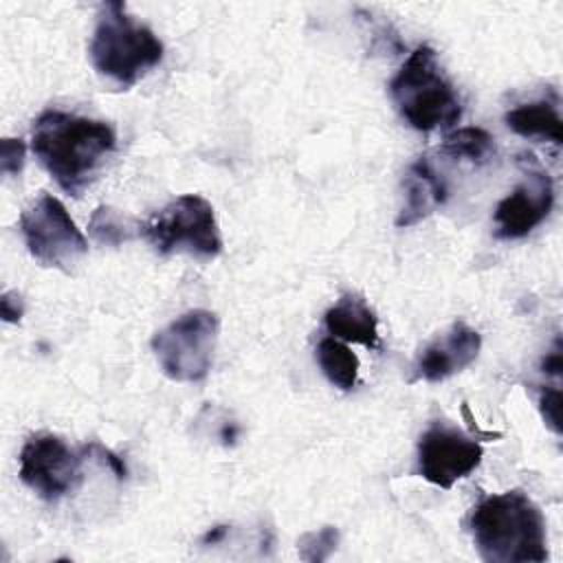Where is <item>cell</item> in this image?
I'll return each instance as SVG.
<instances>
[{
  "label": "cell",
  "instance_id": "obj_1",
  "mask_svg": "<svg viewBox=\"0 0 563 563\" xmlns=\"http://www.w3.org/2000/svg\"><path fill=\"white\" fill-rule=\"evenodd\" d=\"M114 145V130L106 121L46 110L33 123V154L70 196L84 191Z\"/></svg>",
  "mask_w": 563,
  "mask_h": 563
},
{
  "label": "cell",
  "instance_id": "obj_2",
  "mask_svg": "<svg viewBox=\"0 0 563 563\" xmlns=\"http://www.w3.org/2000/svg\"><path fill=\"white\" fill-rule=\"evenodd\" d=\"M471 534L486 563H543L545 519L523 490L484 497L471 512Z\"/></svg>",
  "mask_w": 563,
  "mask_h": 563
},
{
  "label": "cell",
  "instance_id": "obj_3",
  "mask_svg": "<svg viewBox=\"0 0 563 563\" xmlns=\"http://www.w3.org/2000/svg\"><path fill=\"white\" fill-rule=\"evenodd\" d=\"M90 59L101 77L128 88L163 59V42L150 26L136 22L123 2L112 0L99 11Z\"/></svg>",
  "mask_w": 563,
  "mask_h": 563
},
{
  "label": "cell",
  "instance_id": "obj_4",
  "mask_svg": "<svg viewBox=\"0 0 563 563\" xmlns=\"http://www.w3.org/2000/svg\"><path fill=\"white\" fill-rule=\"evenodd\" d=\"M389 92L402 119L420 132L451 128L462 117L460 97L427 44L409 53L389 81Z\"/></svg>",
  "mask_w": 563,
  "mask_h": 563
},
{
  "label": "cell",
  "instance_id": "obj_5",
  "mask_svg": "<svg viewBox=\"0 0 563 563\" xmlns=\"http://www.w3.org/2000/svg\"><path fill=\"white\" fill-rule=\"evenodd\" d=\"M141 231L163 255L185 251L198 260H213L222 251V235L213 207L198 194L178 196L156 211Z\"/></svg>",
  "mask_w": 563,
  "mask_h": 563
},
{
  "label": "cell",
  "instance_id": "obj_6",
  "mask_svg": "<svg viewBox=\"0 0 563 563\" xmlns=\"http://www.w3.org/2000/svg\"><path fill=\"white\" fill-rule=\"evenodd\" d=\"M218 325L216 312L196 308L158 330L152 352L163 374L176 383L202 380L213 361Z\"/></svg>",
  "mask_w": 563,
  "mask_h": 563
},
{
  "label": "cell",
  "instance_id": "obj_7",
  "mask_svg": "<svg viewBox=\"0 0 563 563\" xmlns=\"http://www.w3.org/2000/svg\"><path fill=\"white\" fill-rule=\"evenodd\" d=\"M20 233L29 253L51 268L70 273L88 253V242L75 220L51 194H42L20 216Z\"/></svg>",
  "mask_w": 563,
  "mask_h": 563
},
{
  "label": "cell",
  "instance_id": "obj_8",
  "mask_svg": "<svg viewBox=\"0 0 563 563\" xmlns=\"http://www.w3.org/2000/svg\"><path fill=\"white\" fill-rule=\"evenodd\" d=\"M86 446L70 449L53 433L31 435L20 451V479L46 501H57L81 482Z\"/></svg>",
  "mask_w": 563,
  "mask_h": 563
},
{
  "label": "cell",
  "instance_id": "obj_9",
  "mask_svg": "<svg viewBox=\"0 0 563 563\" xmlns=\"http://www.w3.org/2000/svg\"><path fill=\"white\" fill-rule=\"evenodd\" d=\"M519 167L523 169V183L517 185L504 200H499L493 213L495 235L501 240H517L528 235L548 218L554 205L552 178L534 161V156H521Z\"/></svg>",
  "mask_w": 563,
  "mask_h": 563
},
{
  "label": "cell",
  "instance_id": "obj_10",
  "mask_svg": "<svg viewBox=\"0 0 563 563\" xmlns=\"http://www.w3.org/2000/svg\"><path fill=\"white\" fill-rule=\"evenodd\" d=\"M482 455L484 449L477 440L435 422L418 440V475L433 486L451 488L479 466Z\"/></svg>",
  "mask_w": 563,
  "mask_h": 563
},
{
  "label": "cell",
  "instance_id": "obj_11",
  "mask_svg": "<svg viewBox=\"0 0 563 563\" xmlns=\"http://www.w3.org/2000/svg\"><path fill=\"white\" fill-rule=\"evenodd\" d=\"M482 347V336L477 330L466 325L464 321H457L451 325V330L424 347V352L418 358L416 376L429 383H440L455 372H462L468 367Z\"/></svg>",
  "mask_w": 563,
  "mask_h": 563
},
{
  "label": "cell",
  "instance_id": "obj_12",
  "mask_svg": "<svg viewBox=\"0 0 563 563\" xmlns=\"http://www.w3.org/2000/svg\"><path fill=\"white\" fill-rule=\"evenodd\" d=\"M405 205L396 218V227H413L444 205L449 189L427 156L413 161L405 176Z\"/></svg>",
  "mask_w": 563,
  "mask_h": 563
},
{
  "label": "cell",
  "instance_id": "obj_13",
  "mask_svg": "<svg viewBox=\"0 0 563 563\" xmlns=\"http://www.w3.org/2000/svg\"><path fill=\"white\" fill-rule=\"evenodd\" d=\"M323 323L334 339H341L345 343H358L369 350L380 347L378 319L374 310L365 303V299L354 292L341 295L339 301L328 308Z\"/></svg>",
  "mask_w": 563,
  "mask_h": 563
},
{
  "label": "cell",
  "instance_id": "obj_14",
  "mask_svg": "<svg viewBox=\"0 0 563 563\" xmlns=\"http://www.w3.org/2000/svg\"><path fill=\"white\" fill-rule=\"evenodd\" d=\"M506 125L526 139H543L554 145H561L563 141V123L559 117V110L552 101H532L521 103L506 112L504 117Z\"/></svg>",
  "mask_w": 563,
  "mask_h": 563
},
{
  "label": "cell",
  "instance_id": "obj_15",
  "mask_svg": "<svg viewBox=\"0 0 563 563\" xmlns=\"http://www.w3.org/2000/svg\"><path fill=\"white\" fill-rule=\"evenodd\" d=\"M317 363L323 376L341 391L354 389L358 383V356L339 339L323 336L317 343Z\"/></svg>",
  "mask_w": 563,
  "mask_h": 563
},
{
  "label": "cell",
  "instance_id": "obj_16",
  "mask_svg": "<svg viewBox=\"0 0 563 563\" xmlns=\"http://www.w3.org/2000/svg\"><path fill=\"white\" fill-rule=\"evenodd\" d=\"M440 152L455 161L484 165L495 156V139L482 128H460L444 136Z\"/></svg>",
  "mask_w": 563,
  "mask_h": 563
},
{
  "label": "cell",
  "instance_id": "obj_17",
  "mask_svg": "<svg viewBox=\"0 0 563 563\" xmlns=\"http://www.w3.org/2000/svg\"><path fill=\"white\" fill-rule=\"evenodd\" d=\"M88 231L95 238V242L106 244V246H119L134 235V224L121 211L101 205L92 211Z\"/></svg>",
  "mask_w": 563,
  "mask_h": 563
},
{
  "label": "cell",
  "instance_id": "obj_18",
  "mask_svg": "<svg viewBox=\"0 0 563 563\" xmlns=\"http://www.w3.org/2000/svg\"><path fill=\"white\" fill-rule=\"evenodd\" d=\"M336 543H339V530L334 526H323L319 530L306 532L297 541L299 559L310 563H321L334 552Z\"/></svg>",
  "mask_w": 563,
  "mask_h": 563
},
{
  "label": "cell",
  "instance_id": "obj_19",
  "mask_svg": "<svg viewBox=\"0 0 563 563\" xmlns=\"http://www.w3.org/2000/svg\"><path fill=\"white\" fill-rule=\"evenodd\" d=\"M24 154H26V147H24V141L22 139H2L0 143V165H2V172L7 176H15L20 174L22 165H24Z\"/></svg>",
  "mask_w": 563,
  "mask_h": 563
},
{
  "label": "cell",
  "instance_id": "obj_20",
  "mask_svg": "<svg viewBox=\"0 0 563 563\" xmlns=\"http://www.w3.org/2000/svg\"><path fill=\"white\" fill-rule=\"evenodd\" d=\"M539 405H541V413H543V420L548 422V427L554 431V433H561V391L559 387H545L541 391V398H539Z\"/></svg>",
  "mask_w": 563,
  "mask_h": 563
},
{
  "label": "cell",
  "instance_id": "obj_21",
  "mask_svg": "<svg viewBox=\"0 0 563 563\" xmlns=\"http://www.w3.org/2000/svg\"><path fill=\"white\" fill-rule=\"evenodd\" d=\"M0 312H2V319L9 321V323H18L24 314V303H22V297L13 290H4L2 297H0Z\"/></svg>",
  "mask_w": 563,
  "mask_h": 563
},
{
  "label": "cell",
  "instance_id": "obj_22",
  "mask_svg": "<svg viewBox=\"0 0 563 563\" xmlns=\"http://www.w3.org/2000/svg\"><path fill=\"white\" fill-rule=\"evenodd\" d=\"M563 369V358H561V350L554 347L545 358H543V372L545 374H552V376H559Z\"/></svg>",
  "mask_w": 563,
  "mask_h": 563
},
{
  "label": "cell",
  "instance_id": "obj_23",
  "mask_svg": "<svg viewBox=\"0 0 563 563\" xmlns=\"http://www.w3.org/2000/svg\"><path fill=\"white\" fill-rule=\"evenodd\" d=\"M224 534H227V526H216L213 530H209V532L202 537V543H218Z\"/></svg>",
  "mask_w": 563,
  "mask_h": 563
}]
</instances>
